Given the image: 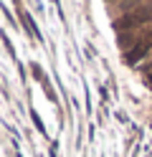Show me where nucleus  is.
I'll use <instances>...</instances> for the list:
<instances>
[{
	"label": "nucleus",
	"instance_id": "nucleus-1",
	"mask_svg": "<svg viewBox=\"0 0 152 157\" xmlns=\"http://www.w3.org/2000/svg\"><path fill=\"white\" fill-rule=\"evenodd\" d=\"M150 51H152V33L145 38V41H139L137 46H132V51L127 53V61H129V63H139Z\"/></svg>",
	"mask_w": 152,
	"mask_h": 157
}]
</instances>
